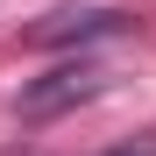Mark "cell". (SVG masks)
<instances>
[{"instance_id": "cell-1", "label": "cell", "mask_w": 156, "mask_h": 156, "mask_svg": "<svg viewBox=\"0 0 156 156\" xmlns=\"http://www.w3.org/2000/svg\"><path fill=\"white\" fill-rule=\"evenodd\" d=\"M99 85H107V71H99V64H85V57H78V64H57L50 78H36V85L21 92V114H29V121H50V114L78 107V99H92Z\"/></svg>"}, {"instance_id": "cell-2", "label": "cell", "mask_w": 156, "mask_h": 156, "mask_svg": "<svg viewBox=\"0 0 156 156\" xmlns=\"http://www.w3.org/2000/svg\"><path fill=\"white\" fill-rule=\"evenodd\" d=\"M121 29H128V14H121V7H64V14L36 21L29 43L50 50V43H92V36H121Z\"/></svg>"}, {"instance_id": "cell-3", "label": "cell", "mask_w": 156, "mask_h": 156, "mask_svg": "<svg viewBox=\"0 0 156 156\" xmlns=\"http://www.w3.org/2000/svg\"><path fill=\"white\" fill-rule=\"evenodd\" d=\"M107 156H156V135H135V142H114Z\"/></svg>"}]
</instances>
